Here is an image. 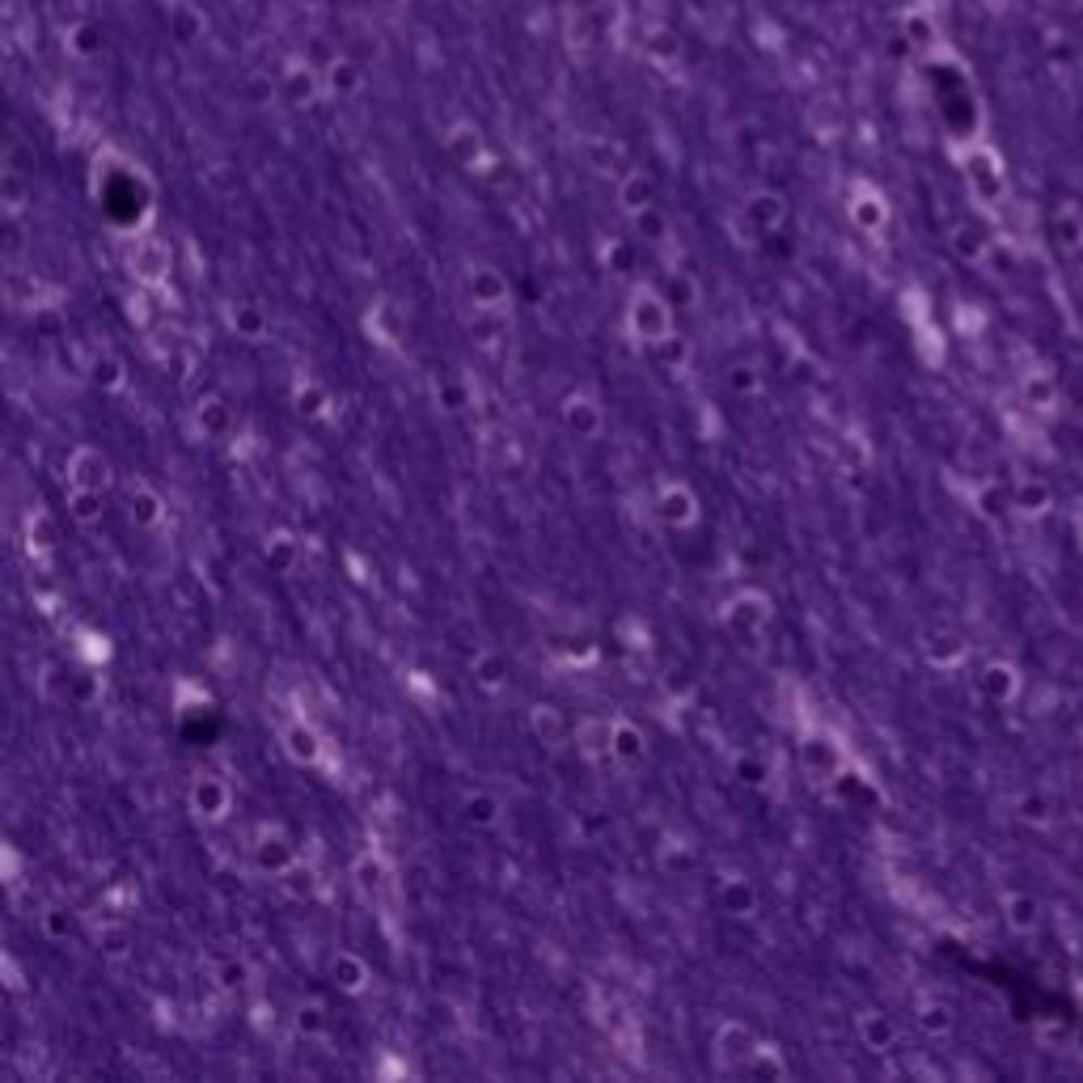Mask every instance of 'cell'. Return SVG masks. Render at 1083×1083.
<instances>
[{
  "instance_id": "cell-1",
  "label": "cell",
  "mask_w": 1083,
  "mask_h": 1083,
  "mask_svg": "<svg viewBox=\"0 0 1083 1083\" xmlns=\"http://www.w3.org/2000/svg\"><path fill=\"white\" fill-rule=\"evenodd\" d=\"M622 331L631 344L639 348L657 351L664 339L677 335V322H673V301L669 292H660L657 284H635L631 297H626V310H622Z\"/></svg>"
},
{
  "instance_id": "cell-2",
  "label": "cell",
  "mask_w": 1083,
  "mask_h": 1083,
  "mask_svg": "<svg viewBox=\"0 0 1083 1083\" xmlns=\"http://www.w3.org/2000/svg\"><path fill=\"white\" fill-rule=\"evenodd\" d=\"M774 622V601L767 588H736L733 597L720 606V626L733 631L740 644H762L767 626Z\"/></svg>"
},
{
  "instance_id": "cell-3",
  "label": "cell",
  "mask_w": 1083,
  "mask_h": 1083,
  "mask_svg": "<svg viewBox=\"0 0 1083 1083\" xmlns=\"http://www.w3.org/2000/svg\"><path fill=\"white\" fill-rule=\"evenodd\" d=\"M652 512H657V521L664 530L686 534L702 521V500H698V491L686 478H660L657 491H652Z\"/></svg>"
},
{
  "instance_id": "cell-4",
  "label": "cell",
  "mask_w": 1083,
  "mask_h": 1083,
  "mask_svg": "<svg viewBox=\"0 0 1083 1083\" xmlns=\"http://www.w3.org/2000/svg\"><path fill=\"white\" fill-rule=\"evenodd\" d=\"M279 749H284L288 762H297L306 771L331 767V745H326V736L310 715H292V720L279 724Z\"/></svg>"
},
{
  "instance_id": "cell-5",
  "label": "cell",
  "mask_w": 1083,
  "mask_h": 1083,
  "mask_svg": "<svg viewBox=\"0 0 1083 1083\" xmlns=\"http://www.w3.org/2000/svg\"><path fill=\"white\" fill-rule=\"evenodd\" d=\"M348 881L364 901H382V897L394 889V859H389L386 847L369 843V847H360V851L351 855Z\"/></svg>"
},
{
  "instance_id": "cell-6",
  "label": "cell",
  "mask_w": 1083,
  "mask_h": 1083,
  "mask_svg": "<svg viewBox=\"0 0 1083 1083\" xmlns=\"http://www.w3.org/2000/svg\"><path fill=\"white\" fill-rule=\"evenodd\" d=\"M127 267H132V279L140 284V292H165L174 275V250L161 237H136Z\"/></svg>"
},
{
  "instance_id": "cell-7",
  "label": "cell",
  "mask_w": 1083,
  "mask_h": 1083,
  "mask_svg": "<svg viewBox=\"0 0 1083 1083\" xmlns=\"http://www.w3.org/2000/svg\"><path fill=\"white\" fill-rule=\"evenodd\" d=\"M559 424L576 440H601L606 436V407L593 389H572L559 402Z\"/></svg>"
},
{
  "instance_id": "cell-8",
  "label": "cell",
  "mask_w": 1083,
  "mask_h": 1083,
  "mask_svg": "<svg viewBox=\"0 0 1083 1083\" xmlns=\"http://www.w3.org/2000/svg\"><path fill=\"white\" fill-rule=\"evenodd\" d=\"M187 809L203 825H221V821H229L233 812V787L221 774L199 771L191 779V787H187Z\"/></svg>"
},
{
  "instance_id": "cell-9",
  "label": "cell",
  "mask_w": 1083,
  "mask_h": 1083,
  "mask_svg": "<svg viewBox=\"0 0 1083 1083\" xmlns=\"http://www.w3.org/2000/svg\"><path fill=\"white\" fill-rule=\"evenodd\" d=\"M758 1033H754V1024L749 1020H736V1016H724L720 1024H715V1033H711V1058H715V1067L720 1071H740L745 1067V1058L758 1049Z\"/></svg>"
},
{
  "instance_id": "cell-10",
  "label": "cell",
  "mask_w": 1083,
  "mask_h": 1083,
  "mask_svg": "<svg viewBox=\"0 0 1083 1083\" xmlns=\"http://www.w3.org/2000/svg\"><path fill=\"white\" fill-rule=\"evenodd\" d=\"M465 297H470V310H500L508 313L512 306V284L500 267L491 263H470L465 267Z\"/></svg>"
},
{
  "instance_id": "cell-11",
  "label": "cell",
  "mask_w": 1083,
  "mask_h": 1083,
  "mask_svg": "<svg viewBox=\"0 0 1083 1083\" xmlns=\"http://www.w3.org/2000/svg\"><path fill=\"white\" fill-rule=\"evenodd\" d=\"M889 199L881 187H872V183H855L851 195H847V221H851L855 229L863 233V237H885L889 229Z\"/></svg>"
},
{
  "instance_id": "cell-12",
  "label": "cell",
  "mask_w": 1083,
  "mask_h": 1083,
  "mask_svg": "<svg viewBox=\"0 0 1083 1083\" xmlns=\"http://www.w3.org/2000/svg\"><path fill=\"white\" fill-rule=\"evenodd\" d=\"M250 859H254V872H263L271 881H279L297 859V843L284 834V825H263L259 834H254V847H250Z\"/></svg>"
},
{
  "instance_id": "cell-13",
  "label": "cell",
  "mask_w": 1083,
  "mask_h": 1083,
  "mask_svg": "<svg viewBox=\"0 0 1083 1083\" xmlns=\"http://www.w3.org/2000/svg\"><path fill=\"white\" fill-rule=\"evenodd\" d=\"M64 474H69V487H94V491H111V483H115V465L98 445H77L69 453Z\"/></svg>"
},
{
  "instance_id": "cell-14",
  "label": "cell",
  "mask_w": 1083,
  "mask_h": 1083,
  "mask_svg": "<svg viewBox=\"0 0 1083 1083\" xmlns=\"http://www.w3.org/2000/svg\"><path fill=\"white\" fill-rule=\"evenodd\" d=\"M123 503H127V521L136 530H157L165 521V496L157 491L149 478H140V474H132L123 483Z\"/></svg>"
},
{
  "instance_id": "cell-15",
  "label": "cell",
  "mask_w": 1083,
  "mask_h": 1083,
  "mask_svg": "<svg viewBox=\"0 0 1083 1083\" xmlns=\"http://www.w3.org/2000/svg\"><path fill=\"white\" fill-rule=\"evenodd\" d=\"M530 733L538 745L546 749H563V745H572V736H576V720L559 707V702H534L530 707Z\"/></svg>"
},
{
  "instance_id": "cell-16",
  "label": "cell",
  "mask_w": 1083,
  "mask_h": 1083,
  "mask_svg": "<svg viewBox=\"0 0 1083 1083\" xmlns=\"http://www.w3.org/2000/svg\"><path fill=\"white\" fill-rule=\"evenodd\" d=\"M572 745H576V754H581L584 762L614 758V715H584V720H576Z\"/></svg>"
},
{
  "instance_id": "cell-17",
  "label": "cell",
  "mask_w": 1083,
  "mask_h": 1083,
  "mask_svg": "<svg viewBox=\"0 0 1083 1083\" xmlns=\"http://www.w3.org/2000/svg\"><path fill=\"white\" fill-rule=\"evenodd\" d=\"M855 1037L859 1045L868 1049V1054H893L897 1042H901V1029H897V1020H893L889 1011H876V1007H868V1011H859L855 1016Z\"/></svg>"
},
{
  "instance_id": "cell-18",
  "label": "cell",
  "mask_w": 1083,
  "mask_h": 1083,
  "mask_svg": "<svg viewBox=\"0 0 1083 1083\" xmlns=\"http://www.w3.org/2000/svg\"><path fill=\"white\" fill-rule=\"evenodd\" d=\"M326 978H331V986H335L339 995H348V999H360V995L373 986V969H369V961H364L360 953H351V948H339V953L331 957Z\"/></svg>"
},
{
  "instance_id": "cell-19",
  "label": "cell",
  "mask_w": 1083,
  "mask_h": 1083,
  "mask_svg": "<svg viewBox=\"0 0 1083 1083\" xmlns=\"http://www.w3.org/2000/svg\"><path fill=\"white\" fill-rule=\"evenodd\" d=\"M715 901H720V910H724L729 919H754V914L762 910V893H758V885H754L749 876H740V872L724 876V881L715 885Z\"/></svg>"
},
{
  "instance_id": "cell-20",
  "label": "cell",
  "mask_w": 1083,
  "mask_h": 1083,
  "mask_svg": "<svg viewBox=\"0 0 1083 1083\" xmlns=\"http://www.w3.org/2000/svg\"><path fill=\"white\" fill-rule=\"evenodd\" d=\"M745 225L754 233H779L787 221V199L779 191H749L745 195Z\"/></svg>"
},
{
  "instance_id": "cell-21",
  "label": "cell",
  "mask_w": 1083,
  "mask_h": 1083,
  "mask_svg": "<svg viewBox=\"0 0 1083 1083\" xmlns=\"http://www.w3.org/2000/svg\"><path fill=\"white\" fill-rule=\"evenodd\" d=\"M191 420L203 432V440H229L233 436V407L221 394H199L191 407Z\"/></svg>"
},
{
  "instance_id": "cell-22",
  "label": "cell",
  "mask_w": 1083,
  "mask_h": 1083,
  "mask_svg": "<svg viewBox=\"0 0 1083 1083\" xmlns=\"http://www.w3.org/2000/svg\"><path fill=\"white\" fill-rule=\"evenodd\" d=\"M225 326H229L241 344H263L271 335V318L259 301H233L229 310H225Z\"/></svg>"
},
{
  "instance_id": "cell-23",
  "label": "cell",
  "mask_w": 1083,
  "mask_h": 1083,
  "mask_svg": "<svg viewBox=\"0 0 1083 1083\" xmlns=\"http://www.w3.org/2000/svg\"><path fill=\"white\" fill-rule=\"evenodd\" d=\"M263 563L275 576H292L301 568V538L292 530H271L263 538Z\"/></svg>"
},
{
  "instance_id": "cell-24",
  "label": "cell",
  "mask_w": 1083,
  "mask_h": 1083,
  "mask_svg": "<svg viewBox=\"0 0 1083 1083\" xmlns=\"http://www.w3.org/2000/svg\"><path fill=\"white\" fill-rule=\"evenodd\" d=\"M619 208H622V216H626V221H635V216H644V212H652V208H657V187H652V178H648L644 170L622 174Z\"/></svg>"
},
{
  "instance_id": "cell-25",
  "label": "cell",
  "mask_w": 1083,
  "mask_h": 1083,
  "mask_svg": "<svg viewBox=\"0 0 1083 1083\" xmlns=\"http://www.w3.org/2000/svg\"><path fill=\"white\" fill-rule=\"evenodd\" d=\"M22 534H26V550H30L35 559H51L55 546H60V525H55V516H51L47 508H39V503L26 512Z\"/></svg>"
},
{
  "instance_id": "cell-26",
  "label": "cell",
  "mask_w": 1083,
  "mask_h": 1083,
  "mask_svg": "<svg viewBox=\"0 0 1083 1083\" xmlns=\"http://www.w3.org/2000/svg\"><path fill=\"white\" fill-rule=\"evenodd\" d=\"M470 677H474V686H478L483 695H503V690H508V660H503V652H496V648H478V652L470 657Z\"/></svg>"
},
{
  "instance_id": "cell-27",
  "label": "cell",
  "mask_w": 1083,
  "mask_h": 1083,
  "mask_svg": "<svg viewBox=\"0 0 1083 1083\" xmlns=\"http://www.w3.org/2000/svg\"><path fill=\"white\" fill-rule=\"evenodd\" d=\"M85 373H89L94 389H102V394H123V389H127V364H123V356L111 348L94 351Z\"/></svg>"
},
{
  "instance_id": "cell-28",
  "label": "cell",
  "mask_w": 1083,
  "mask_h": 1083,
  "mask_svg": "<svg viewBox=\"0 0 1083 1083\" xmlns=\"http://www.w3.org/2000/svg\"><path fill=\"white\" fill-rule=\"evenodd\" d=\"M64 508H69V516L77 521L80 530H94V525H102V516H107V491L69 487V491H64Z\"/></svg>"
},
{
  "instance_id": "cell-29",
  "label": "cell",
  "mask_w": 1083,
  "mask_h": 1083,
  "mask_svg": "<svg viewBox=\"0 0 1083 1083\" xmlns=\"http://www.w3.org/2000/svg\"><path fill=\"white\" fill-rule=\"evenodd\" d=\"M923 657H928V664H935V669H957V664L969 657V648L957 631H928V635H923Z\"/></svg>"
},
{
  "instance_id": "cell-30",
  "label": "cell",
  "mask_w": 1083,
  "mask_h": 1083,
  "mask_svg": "<svg viewBox=\"0 0 1083 1083\" xmlns=\"http://www.w3.org/2000/svg\"><path fill=\"white\" fill-rule=\"evenodd\" d=\"M648 758V733L626 720V715H614V762L622 767H639Z\"/></svg>"
},
{
  "instance_id": "cell-31",
  "label": "cell",
  "mask_w": 1083,
  "mask_h": 1083,
  "mask_svg": "<svg viewBox=\"0 0 1083 1083\" xmlns=\"http://www.w3.org/2000/svg\"><path fill=\"white\" fill-rule=\"evenodd\" d=\"M978 686H982V695L991 698V702H1016V695H1020V673H1016V664H1007V660H991V664L982 669Z\"/></svg>"
},
{
  "instance_id": "cell-32",
  "label": "cell",
  "mask_w": 1083,
  "mask_h": 1083,
  "mask_svg": "<svg viewBox=\"0 0 1083 1083\" xmlns=\"http://www.w3.org/2000/svg\"><path fill=\"white\" fill-rule=\"evenodd\" d=\"M914 1024H919L923 1037L944 1042L957 1029V1011H953V1004H944V999H923V1004L914 1007Z\"/></svg>"
},
{
  "instance_id": "cell-33",
  "label": "cell",
  "mask_w": 1083,
  "mask_h": 1083,
  "mask_svg": "<svg viewBox=\"0 0 1083 1083\" xmlns=\"http://www.w3.org/2000/svg\"><path fill=\"white\" fill-rule=\"evenodd\" d=\"M740 1075H758V1080H787V1075H792V1067H787V1054H783V1045L758 1042V1049H754V1054L745 1058Z\"/></svg>"
},
{
  "instance_id": "cell-34",
  "label": "cell",
  "mask_w": 1083,
  "mask_h": 1083,
  "mask_svg": "<svg viewBox=\"0 0 1083 1083\" xmlns=\"http://www.w3.org/2000/svg\"><path fill=\"white\" fill-rule=\"evenodd\" d=\"M288 1024H292V1033H297L301 1042H322L326 1029H331V1011H326L322 999H301V1004L292 1007Z\"/></svg>"
},
{
  "instance_id": "cell-35",
  "label": "cell",
  "mask_w": 1083,
  "mask_h": 1083,
  "mask_svg": "<svg viewBox=\"0 0 1083 1083\" xmlns=\"http://www.w3.org/2000/svg\"><path fill=\"white\" fill-rule=\"evenodd\" d=\"M364 331H369V339L377 344V348H398V339H402V318L398 310L389 306V301H377L373 310L364 313Z\"/></svg>"
},
{
  "instance_id": "cell-36",
  "label": "cell",
  "mask_w": 1083,
  "mask_h": 1083,
  "mask_svg": "<svg viewBox=\"0 0 1083 1083\" xmlns=\"http://www.w3.org/2000/svg\"><path fill=\"white\" fill-rule=\"evenodd\" d=\"M1004 919L1016 935H1033V931L1042 928V901H1037L1033 893H1007Z\"/></svg>"
},
{
  "instance_id": "cell-37",
  "label": "cell",
  "mask_w": 1083,
  "mask_h": 1083,
  "mask_svg": "<svg viewBox=\"0 0 1083 1083\" xmlns=\"http://www.w3.org/2000/svg\"><path fill=\"white\" fill-rule=\"evenodd\" d=\"M462 821L470 830H496L503 821V800L491 792H470L462 800Z\"/></svg>"
},
{
  "instance_id": "cell-38",
  "label": "cell",
  "mask_w": 1083,
  "mask_h": 1083,
  "mask_svg": "<svg viewBox=\"0 0 1083 1083\" xmlns=\"http://www.w3.org/2000/svg\"><path fill=\"white\" fill-rule=\"evenodd\" d=\"M292 402H297V411H301L306 420H326V415H331V407H335L331 389L322 386L318 377H301V382L292 386Z\"/></svg>"
},
{
  "instance_id": "cell-39",
  "label": "cell",
  "mask_w": 1083,
  "mask_h": 1083,
  "mask_svg": "<svg viewBox=\"0 0 1083 1083\" xmlns=\"http://www.w3.org/2000/svg\"><path fill=\"white\" fill-rule=\"evenodd\" d=\"M724 382H729V389H733L736 398H758L767 389V373H762L758 360H733L724 369Z\"/></svg>"
},
{
  "instance_id": "cell-40",
  "label": "cell",
  "mask_w": 1083,
  "mask_h": 1083,
  "mask_svg": "<svg viewBox=\"0 0 1083 1083\" xmlns=\"http://www.w3.org/2000/svg\"><path fill=\"white\" fill-rule=\"evenodd\" d=\"M445 145H449L453 161H462L465 170H474V165L483 161V136H478L474 123H458V127L445 136Z\"/></svg>"
},
{
  "instance_id": "cell-41",
  "label": "cell",
  "mask_w": 1083,
  "mask_h": 1083,
  "mask_svg": "<svg viewBox=\"0 0 1083 1083\" xmlns=\"http://www.w3.org/2000/svg\"><path fill=\"white\" fill-rule=\"evenodd\" d=\"M98 953L107 957V961H123L127 953H132V931L123 919H107V923H98Z\"/></svg>"
},
{
  "instance_id": "cell-42",
  "label": "cell",
  "mask_w": 1083,
  "mask_h": 1083,
  "mask_svg": "<svg viewBox=\"0 0 1083 1083\" xmlns=\"http://www.w3.org/2000/svg\"><path fill=\"white\" fill-rule=\"evenodd\" d=\"M275 885L288 893L292 901H310L313 893H318V868H313V863H306V859H297V863H292V868H288V872H284V876H279Z\"/></svg>"
},
{
  "instance_id": "cell-43",
  "label": "cell",
  "mask_w": 1083,
  "mask_h": 1083,
  "mask_svg": "<svg viewBox=\"0 0 1083 1083\" xmlns=\"http://www.w3.org/2000/svg\"><path fill=\"white\" fill-rule=\"evenodd\" d=\"M212 707V695L203 690V686H195L191 677H178L174 682V715L178 720H191L199 711H208Z\"/></svg>"
},
{
  "instance_id": "cell-44",
  "label": "cell",
  "mask_w": 1083,
  "mask_h": 1083,
  "mask_svg": "<svg viewBox=\"0 0 1083 1083\" xmlns=\"http://www.w3.org/2000/svg\"><path fill=\"white\" fill-rule=\"evenodd\" d=\"M953 250H957V259H966V263H986L991 237L982 229H973V225H957V229H953Z\"/></svg>"
},
{
  "instance_id": "cell-45",
  "label": "cell",
  "mask_w": 1083,
  "mask_h": 1083,
  "mask_svg": "<svg viewBox=\"0 0 1083 1083\" xmlns=\"http://www.w3.org/2000/svg\"><path fill=\"white\" fill-rule=\"evenodd\" d=\"M39 928L51 944H69V939H73V931H77V919H73V910H69V906H42Z\"/></svg>"
},
{
  "instance_id": "cell-46",
  "label": "cell",
  "mask_w": 1083,
  "mask_h": 1083,
  "mask_svg": "<svg viewBox=\"0 0 1083 1083\" xmlns=\"http://www.w3.org/2000/svg\"><path fill=\"white\" fill-rule=\"evenodd\" d=\"M1049 500H1054V496H1049L1045 483H1020V487H1016V508L1029 512V516H1042L1045 508H1049Z\"/></svg>"
},
{
  "instance_id": "cell-47",
  "label": "cell",
  "mask_w": 1083,
  "mask_h": 1083,
  "mask_svg": "<svg viewBox=\"0 0 1083 1083\" xmlns=\"http://www.w3.org/2000/svg\"><path fill=\"white\" fill-rule=\"evenodd\" d=\"M669 301L673 306H682V310H695L698 306V288L690 275H682V271H673V279H669Z\"/></svg>"
},
{
  "instance_id": "cell-48",
  "label": "cell",
  "mask_w": 1083,
  "mask_h": 1083,
  "mask_svg": "<svg viewBox=\"0 0 1083 1083\" xmlns=\"http://www.w3.org/2000/svg\"><path fill=\"white\" fill-rule=\"evenodd\" d=\"M1024 394H1029V402H1033L1037 411H1049V407H1054V382H1049L1045 373H1033V377L1024 382Z\"/></svg>"
},
{
  "instance_id": "cell-49",
  "label": "cell",
  "mask_w": 1083,
  "mask_h": 1083,
  "mask_svg": "<svg viewBox=\"0 0 1083 1083\" xmlns=\"http://www.w3.org/2000/svg\"><path fill=\"white\" fill-rule=\"evenodd\" d=\"M635 229L644 233L648 241H664V237H669V225L657 216V208H652V212H644V216H635Z\"/></svg>"
},
{
  "instance_id": "cell-50",
  "label": "cell",
  "mask_w": 1083,
  "mask_h": 1083,
  "mask_svg": "<svg viewBox=\"0 0 1083 1083\" xmlns=\"http://www.w3.org/2000/svg\"><path fill=\"white\" fill-rule=\"evenodd\" d=\"M1020 809H1024V812H1020L1024 821H1037V825H1045V821H1049V809H1045L1042 796H1024V800H1020Z\"/></svg>"
},
{
  "instance_id": "cell-51",
  "label": "cell",
  "mask_w": 1083,
  "mask_h": 1083,
  "mask_svg": "<svg viewBox=\"0 0 1083 1083\" xmlns=\"http://www.w3.org/2000/svg\"><path fill=\"white\" fill-rule=\"evenodd\" d=\"M216 982H221V991H237L241 982H246V966H221L216 969Z\"/></svg>"
},
{
  "instance_id": "cell-52",
  "label": "cell",
  "mask_w": 1083,
  "mask_h": 1083,
  "mask_svg": "<svg viewBox=\"0 0 1083 1083\" xmlns=\"http://www.w3.org/2000/svg\"><path fill=\"white\" fill-rule=\"evenodd\" d=\"M4 973H9V991H22V986H26V982H22V969H17L13 957H4Z\"/></svg>"
}]
</instances>
